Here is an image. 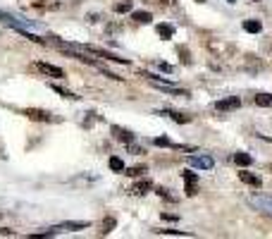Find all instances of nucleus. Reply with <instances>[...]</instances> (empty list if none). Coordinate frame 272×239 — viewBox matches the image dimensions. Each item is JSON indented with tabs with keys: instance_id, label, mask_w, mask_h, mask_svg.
Wrapping results in <instances>:
<instances>
[{
	"instance_id": "obj_10",
	"label": "nucleus",
	"mask_w": 272,
	"mask_h": 239,
	"mask_svg": "<svg viewBox=\"0 0 272 239\" xmlns=\"http://www.w3.org/2000/svg\"><path fill=\"white\" fill-rule=\"evenodd\" d=\"M160 115H167V117H172V120H175V122H179V124L191 122V115H182V113H177V110H162Z\"/></svg>"
},
{
	"instance_id": "obj_27",
	"label": "nucleus",
	"mask_w": 272,
	"mask_h": 239,
	"mask_svg": "<svg viewBox=\"0 0 272 239\" xmlns=\"http://www.w3.org/2000/svg\"><path fill=\"white\" fill-rule=\"evenodd\" d=\"M160 3H165V5H172V3H175V0H160Z\"/></svg>"
},
{
	"instance_id": "obj_2",
	"label": "nucleus",
	"mask_w": 272,
	"mask_h": 239,
	"mask_svg": "<svg viewBox=\"0 0 272 239\" xmlns=\"http://www.w3.org/2000/svg\"><path fill=\"white\" fill-rule=\"evenodd\" d=\"M249 203L256 210H260V213H267V215H272V199H270V196H251Z\"/></svg>"
},
{
	"instance_id": "obj_25",
	"label": "nucleus",
	"mask_w": 272,
	"mask_h": 239,
	"mask_svg": "<svg viewBox=\"0 0 272 239\" xmlns=\"http://www.w3.org/2000/svg\"><path fill=\"white\" fill-rule=\"evenodd\" d=\"M158 67H160L162 72H167V74H172V72H175V67H172V65H167V62H160Z\"/></svg>"
},
{
	"instance_id": "obj_17",
	"label": "nucleus",
	"mask_w": 272,
	"mask_h": 239,
	"mask_svg": "<svg viewBox=\"0 0 272 239\" xmlns=\"http://www.w3.org/2000/svg\"><path fill=\"white\" fill-rule=\"evenodd\" d=\"M256 105H260V108H272V94H258Z\"/></svg>"
},
{
	"instance_id": "obj_8",
	"label": "nucleus",
	"mask_w": 272,
	"mask_h": 239,
	"mask_svg": "<svg viewBox=\"0 0 272 239\" xmlns=\"http://www.w3.org/2000/svg\"><path fill=\"white\" fill-rule=\"evenodd\" d=\"M112 134H115V139H119V141H125V144H132L134 141V134L129 129H122V127H112Z\"/></svg>"
},
{
	"instance_id": "obj_11",
	"label": "nucleus",
	"mask_w": 272,
	"mask_h": 239,
	"mask_svg": "<svg viewBox=\"0 0 272 239\" xmlns=\"http://www.w3.org/2000/svg\"><path fill=\"white\" fill-rule=\"evenodd\" d=\"M151 189H153V184H151V180H141V182H136V184H134V194H139V196H143V194H148V191H151Z\"/></svg>"
},
{
	"instance_id": "obj_14",
	"label": "nucleus",
	"mask_w": 272,
	"mask_h": 239,
	"mask_svg": "<svg viewBox=\"0 0 272 239\" xmlns=\"http://www.w3.org/2000/svg\"><path fill=\"white\" fill-rule=\"evenodd\" d=\"M234 163L239 167H249V165H253V158H251L249 153H234Z\"/></svg>"
},
{
	"instance_id": "obj_13",
	"label": "nucleus",
	"mask_w": 272,
	"mask_h": 239,
	"mask_svg": "<svg viewBox=\"0 0 272 239\" xmlns=\"http://www.w3.org/2000/svg\"><path fill=\"white\" fill-rule=\"evenodd\" d=\"M58 230H67V232L88 230V223H62V225H58Z\"/></svg>"
},
{
	"instance_id": "obj_4",
	"label": "nucleus",
	"mask_w": 272,
	"mask_h": 239,
	"mask_svg": "<svg viewBox=\"0 0 272 239\" xmlns=\"http://www.w3.org/2000/svg\"><path fill=\"white\" fill-rule=\"evenodd\" d=\"M236 108H241V98L239 96H232V98L215 103V110H220V113H229V110H236Z\"/></svg>"
},
{
	"instance_id": "obj_9",
	"label": "nucleus",
	"mask_w": 272,
	"mask_h": 239,
	"mask_svg": "<svg viewBox=\"0 0 272 239\" xmlns=\"http://www.w3.org/2000/svg\"><path fill=\"white\" fill-rule=\"evenodd\" d=\"M239 180L243 182V184H249V187H260L263 182H260V177L258 175H253V172H239Z\"/></svg>"
},
{
	"instance_id": "obj_20",
	"label": "nucleus",
	"mask_w": 272,
	"mask_h": 239,
	"mask_svg": "<svg viewBox=\"0 0 272 239\" xmlns=\"http://www.w3.org/2000/svg\"><path fill=\"white\" fill-rule=\"evenodd\" d=\"M153 144H155V146H160V148H162V146H165V148H182V146L172 144L167 137H155V139H153Z\"/></svg>"
},
{
	"instance_id": "obj_30",
	"label": "nucleus",
	"mask_w": 272,
	"mask_h": 239,
	"mask_svg": "<svg viewBox=\"0 0 272 239\" xmlns=\"http://www.w3.org/2000/svg\"><path fill=\"white\" fill-rule=\"evenodd\" d=\"M253 3H260V0H253Z\"/></svg>"
},
{
	"instance_id": "obj_1",
	"label": "nucleus",
	"mask_w": 272,
	"mask_h": 239,
	"mask_svg": "<svg viewBox=\"0 0 272 239\" xmlns=\"http://www.w3.org/2000/svg\"><path fill=\"white\" fill-rule=\"evenodd\" d=\"M182 180L186 182V196H196L199 194V175L196 172H191V170H184L182 172Z\"/></svg>"
},
{
	"instance_id": "obj_21",
	"label": "nucleus",
	"mask_w": 272,
	"mask_h": 239,
	"mask_svg": "<svg viewBox=\"0 0 272 239\" xmlns=\"http://www.w3.org/2000/svg\"><path fill=\"white\" fill-rule=\"evenodd\" d=\"M155 234H169V237H191V232H179V230H155Z\"/></svg>"
},
{
	"instance_id": "obj_24",
	"label": "nucleus",
	"mask_w": 272,
	"mask_h": 239,
	"mask_svg": "<svg viewBox=\"0 0 272 239\" xmlns=\"http://www.w3.org/2000/svg\"><path fill=\"white\" fill-rule=\"evenodd\" d=\"M112 227H115V218H105V223H103V234L112 232Z\"/></svg>"
},
{
	"instance_id": "obj_29",
	"label": "nucleus",
	"mask_w": 272,
	"mask_h": 239,
	"mask_svg": "<svg viewBox=\"0 0 272 239\" xmlns=\"http://www.w3.org/2000/svg\"><path fill=\"white\" fill-rule=\"evenodd\" d=\"M227 3H236V0H227Z\"/></svg>"
},
{
	"instance_id": "obj_22",
	"label": "nucleus",
	"mask_w": 272,
	"mask_h": 239,
	"mask_svg": "<svg viewBox=\"0 0 272 239\" xmlns=\"http://www.w3.org/2000/svg\"><path fill=\"white\" fill-rule=\"evenodd\" d=\"M132 10V0H127V3H117L115 5V12H119V15H125V12H129Z\"/></svg>"
},
{
	"instance_id": "obj_16",
	"label": "nucleus",
	"mask_w": 272,
	"mask_h": 239,
	"mask_svg": "<svg viewBox=\"0 0 272 239\" xmlns=\"http://www.w3.org/2000/svg\"><path fill=\"white\" fill-rule=\"evenodd\" d=\"M158 34H160L162 38H172L175 36V27H172V24H158Z\"/></svg>"
},
{
	"instance_id": "obj_26",
	"label": "nucleus",
	"mask_w": 272,
	"mask_h": 239,
	"mask_svg": "<svg viewBox=\"0 0 272 239\" xmlns=\"http://www.w3.org/2000/svg\"><path fill=\"white\" fill-rule=\"evenodd\" d=\"M179 55H182V62H186V65L191 62V58H189V53H186L184 48H179Z\"/></svg>"
},
{
	"instance_id": "obj_3",
	"label": "nucleus",
	"mask_w": 272,
	"mask_h": 239,
	"mask_svg": "<svg viewBox=\"0 0 272 239\" xmlns=\"http://www.w3.org/2000/svg\"><path fill=\"white\" fill-rule=\"evenodd\" d=\"M0 22L8 24V27H12V29H19V27H27V24H31V27H36V24L31 22V19H19V17L10 15V12H3L0 10Z\"/></svg>"
},
{
	"instance_id": "obj_15",
	"label": "nucleus",
	"mask_w": 272,
	"mask_h": 239,
	"mask_svg": "<svg viewBox=\"0 0 272 239\" xmlns=\"http://www.w3.org/2000/svg\"><path fill=\"white\" fill-rule=\"evenodd\" d=\"M243 29L249 31V34H260L263 24L258 22V19H246V22H243Z\"/></svg>"
},
{
	"instance_id": "obj_5",
	"label": "nucleus",
	"mask_w": 272,
	"mask_h": 239,
	"mask_svg": "<svg viewBox=\"0 0 272 239\" xmlns=\"http://www.w3.org/2000/svg\"><path fill=\"white\" fill-rule=\"evenodd\" d=\"M24 115L29 117V120H36V122H53V115L48 113V110L29 108V110H24Z\"/></svg>"
},
{
	"instance_id": "obj_7",
	"label": "nucleus",
	"mask_w": 272,
	"mask_h": 239,
	"mask_svg": "<svg viewBox=\"0 0 272 239\" xmlns=\"http://www.w3.org/2000/svg\"><path fill=\"white\" fill-rule=\"evenodd\" d=\"M189 163H191L193 167H201V170H213L215 167V160L210 158V156H191Z\"/></svg>"
},
{
	"instance_id": "obj_28",
	"label": "nucleus",
	"mask_w": 272,
	"mask_h": 239,
	"mask_svg": "<svg viewBox=\"0 0 272 239\" xmlns=\"http://www.w3.org/2000/svg\"><path fill=\"white\" fill-rule=\"evenodd\" d=\"M196 3H206V0H196Z\"/></svg>"
},
{
	"instance_id": "obj_23",
	"label": "nucleus",
	"mask_w": 272,
	"mask_h": 239,
	"mask_svg": "<svg viewBox=\"0 0 272 239\" xmlns=\"http://www.w3.org/2000/svg\"><path fill=\"white\" fill-rule=\"evenodd\" d=\"M125 172L129 175V177H139L141 172H146V167H125Z\"/></svg>"
},
{
	"instance_id": "obj_12",
	"label": "nucleus",
	"mask_w": 272,
	"mask_h": 239,
	"mask_svg": "<svg viewBox=\"0 0 272 239\" xmlns=\"http://www.w3.org/2000/svg\"><path fill=\"white\" fill-rule=\"evenodd\" d=\"M132 19L139 24H151L153 22V15L151 12H146V10H139V12H132Z\"/></svg>"
},
{
	"instance_id": "obj_6",
	"label": "nucleus",
	"mask_w": 272,
	"mask_h": 239,
	"mask_svg": "<svg viewBox=\"0 0 272 239\" xmlns=\"http://www.w3.org/2000/svg\"><path fill=\"white\" fill-rule=\"evenodd\" d=\"M36 70L38 72H43V74H48V77H58V79L65 77L62 67H55V65H51V62H36Z\"/></svg>"
},
{
	"instance_id": "obj_19",
	"label": "nucleus",
	"mask_w": 272,
	"mask_h": 239,
	"mask_svg": "<svg viewBox=\"0 0 272 239\" xmlns=\"http://www.w3.org/2000/svg\"><path fill=\"white\" fill-rule=\"evenodd\" d=\"M51 89L55 91V94H60V96H62V98H72V101H77V98H79L77 94H72V91H67V89L58 86V84H51Z\"/></svg>"
},
{
	"instance_id": "obj_18",
	"label": "nucleus",
	"mask_w": 272,
	"mask_h": 239,
	"mask_svg": "<svg viewBox=\"0 0 272 239\" xmlns=\"http://www.w3.org/2000/svg\"><path fill=\"white\" fill-rule=\"evenodd\" d=\"M125 160H122V158H117V156H112V158H110V170H112V172H125Z\"/></svg>"
}]
</instances>
